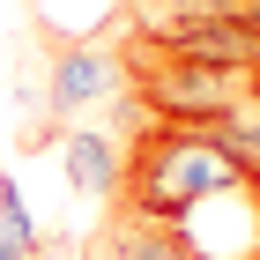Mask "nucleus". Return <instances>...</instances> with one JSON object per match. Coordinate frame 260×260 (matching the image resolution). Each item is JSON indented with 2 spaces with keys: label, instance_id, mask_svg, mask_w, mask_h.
I'll return each instance as SVG.
<instances>
[{
  "label": "nucleus",
  "instance_id": "f257e3e1",
  "mask_svg": "<svg viewBox=\"0 0 260 260\" xmlns=\"http://www.w3.org/2000/svg\"><path fill=\"white\" fill-rule=\"evenodd\" d=\"M245 164L223 149L216 126H171V119H149L134 141H126V179L119 201L134 223H156V231H186L201 216V201H223L238 193Z\"/></svg>",
  "mask_w": 260,
  "mask_h": 260
},
{
  "label": "nucleus",
  "instance_id": "f03ea898",
  "mask_svg": "<svg viewBox=\"0 0 260 260\" xmlns=\"http://www.w3.org/2000/svg\"><path fill=\"white\" fill-rule=\"evenodd\" d=\"M119 60H126V82H134L141 112H149V119H171V126H223V119L245 104V89H253V75H245V67L179 60V52L149 45L141 30H126Z\"/></svg>",
  "mask_w": 260,
  "mask_h": 260
},
{
  "label": "nucleus",
  "instance_id": "7ed1b4c3",
  "mask_svg": "<svg viewBox=\"0 0 260 260\" xmlns=\"http://www.w3.org/2000/svg\"><path fill=\"white\" fill-rule=\"evenodd\" d=\"M119 89H134V82H126V60H119L104 38H82V45H60V52H52V75H45L52 119L89 112V104H112Z\"/></svg>",
  "mask_w": 260,
  "mask_h": 260
},
{
  "label": "nucleus",
  "instance_id": "20e7f679",
  "mask_svg": "<svg viewBox=\"0 0 260 260\" xmlns=\"http://www.w3.org/2000/svg\"><path fill=\"white\" fill-rule=\"evenodd\" d=\"M149 45L179 52V60H208V67H260V30L253 22H134Z\"/></svg>",
  "mask_w": 260,
  "mask_h": 260
},
{
  "label": "nucleus",
  "instance_id": "39448f33",
  "mask_svg": "<svg viewBox=\"0 0 260 260\" xmlns=\"http://www.w3.org/2000/svg\"><path fill=\"white\" fill-rule=\"evenodd\" d=\"M60 164H67V179H75L82 201H119V179H126V149L104 126H75V134L60 141Z\"/></svg>",
  "mask_w": 260,
  "mask_h": 260
},
{
  "label": "nucleus",
  "instance_id": "423d86ee",
  "mask_svg": "<svg viewBox=\"0 0 260 260\" xmlns=\"http://www.w3.org/2000/svg\"><path fill=\"white\" fill-rule=\"evenodd\" d=\"M104 260H193V245L179 231H156V223H134L126 216L112 238H104Z\"/></svg>",
  "mask_w": 260,
  "mask_h": 260
},
{
  "label": "nucleus",
  "instance_id": "0eeeda50",
  "mask_svg": "<svg viewBox=\"0 0 260 260\" xmlns=\"http://www.w3.org/2000/svg\"><path fill=\"white\" fill-rule=\"evenodd\" d=\"M216 134H223V149L245 164V179L260 186V89H245V104H238V112L216 126Z\"/></svg>",
  "mask_w": 260,
  "mask_h": 260
},
{
  "label": "nucleus",
  "instance_id": "6e6552de",
  "mask_svg": "<svg viewBox=\"0 0 260 260\" xmlns=\"http://www.w3.org/2000/svg\"><path fill=\"white\" fill-rule=\"evenodd\" d=\"M0 231L22 245V253L38 260L45 253V231H38V216H30V201H22V186H15V171H0Z\"/></svg>",
  "mask_w": 260,
  "mask_h": 260
},
{
  "label": "nucleus",
  "instance_id": "1a4fd4ad",
  "mask_svg": "<svg viewBox=\"0 0 260 260\" xmlns=\"http://www.w3.org/2000/svg\"><path fill=\"white\" fill-rule=\"evenodd\" d=\"M0 260H30V253H22V245L8 238V231H0Z\"/></svg>",
  "mask_w": 260,
  "mask_h": 260
},
{
  "label": "nucleus",
  "instance_id": "9d476101",
  "mask_svg": "<svg viewBox=\"0 0 260 260\" xmlns=\"http://www.w3.org/2000/svg\"><path fill=\"white\" fill-rule=\"evenodd\" d=\"M253 30H260V0H253Z\"/></svg>",
  "mask_w": 260,
  "mask_h": 260
},
{
  "label": "nucleus",
  "instance_id": "9b49d317",
  "mask_svg": "<svg viewBox=\"0 0 260 260\" xmlns=\"http://www.w3.org/2000/svg\"><path fill=\"white\" fill-rule=\"evenodd\" d=\"M253 89H260V67H253Z\"/></svg>",
  "mask_w": 260,
  "mask_h": 260
},
{
  "label": "nucleus",
  "instance_id": "f8f14e48",
  "mask_svg": "<svg viewBox=\"0 0 260 260\" xmlns=\"http://www.w3.org/2000/svg\"><path fill=\"white\" fill-rule=\"evenodd\" d=\"M193 260H201V253H193Z\"/></svg>",
  "mask_w": 260,
  "mask_h": 260
}]
</instances>
